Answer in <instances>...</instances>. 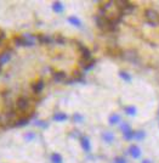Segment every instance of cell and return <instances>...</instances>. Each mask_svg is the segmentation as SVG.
I'll return each mask as SVG.
<instances>
[{
	"instance_id": "1",
	"label": "cell",
	"mask_w": 159,
	"mask_h": 163,
	"mask_svg": "<svg viewBox=\"0 0 159 163\" xmlns=\"http://www.w3.org/2000/svg\"><path fill=\"white\" fill-rule=\"evenodd\" d=\"M96 22H97L99 28L103 32H117L118 31V24H117L112 18L107 16H97L96 17Z\"/></svg>"
},
{
	"instance_id": "2",
	"label": "cell",
	"mask_w": 159,
	"mask_h": 163,
	"mask_svg": "<svg viewBox=\"0 0 159 163\" xmlns=\"http://www.w3.org/2000/svg\"><path fill=\"white\" fill-rule=\"evenodd\" d=\"M115 4H117V8H118L120 16L129 15V13H131L136 9V6L133 3H129V1H115Z\"/></svg>"
},
{
	"instance_id": "3",
	"label": "cell",
	"mask_w": 159,
	"mask_h": 163,
	"mask_svg": "<svg viewBox=\"0 0 159 163\" xmlns=\"http://www.w3.org/2000/svg\"><path fill=\"white\" fill-rule=\"evenodd\" d=\"M31 106V101L28 98H26V96H21L17 99L16 101V107H17V110L18 111H27L29 108Z\"/></svg>"
},
{
	"instance_id": "4",
	"label": "cell",
	"mask_w": 159,
	"mask_h": 163,
	"mask_svg": "<svg viewBox=\"0 0 159 163\" xmlns=\"http://www.w3.org/2000/svg\"><path fill=\"white\" fill-rule=\"evenodd\" d=\"M33 37L31 36H22V37H16L15 39V43L19 46H32L33 45Z\"/></svg>"
},
{
	"instance_id": "5",
	"label": "cell",
	"mask_w": 159,
	"mask_h": 163,
	"mask_svg": "<svg viewBox=\"0 0 159 163\" xmlns=\"http://www.w3.org/2000/svg\"><path fill=\"white\" fill-rule=\"evenodd\" d=\"M144 18L148 21V23H156L159 20V13L153 9L144 10Z\"/></svg>"
},
{
	"instance_id": "6",
	"label": "cell",
	"mask_w": 159,
	"mask_h": 163,
	"mask_svg": "<svg viewBox=\"0 0 159 163\" xmlns=\"http://www.w3.org/2000/svg\"><path fill=\"white\" fill-rule=\"evenodd\" d=\"M122 129H123V134H124V138H125L126 140H131L135 138V132L129 127V124L124 123L122 125Z\"/></svg>"
},
{
	"instance_id": "7",
	"label": "cell",
	"mask_w": 159,
	"mask_h": 163,
	"mask_svg": "<svg viewBox=\"0 0 159 163\" xmlns=\"http://www.w3.org/2000/svg\"><path fill=\"white\" fill-rule=\"evenodd\" d=\"M44 89V82L43 80H38L35 83L32 84V90L34 94H40Z\"/></svg>"
},
{
	"instance_id": "8",
	"label": "cell",
	"mask_w": 159,
	"mask_h": 163,
	"mask_svg": "<svg viewBox=\"0 0 159 163\" xmlns=\"http://www.w3.org/2000/svg\"><path fill=\"white\" fill-rule=\"evenodd\" d=\"M28 123H29V117H21L13 122L12 125L13 127H23V125H27Z\"/></svg>"
},
{
	"instance_id": "9",
	"label": "cell",
	"mask_w": 159,
	"mask_h": 163,
	"mask_svg": "<svg viewBox=\"0 0 159 163\" xmlns=\"http://www.w3.org/2000/svg\"><path fill=\"white\" fill-rule=\"evenodd\" d=\"M66 78H67V76H66L65 72H55V73H52V79L55 82H57V83L63 82Z\"/></svg>"
},
{
	"instance_id": "10",
	"label": "cell",
	"mask_w": 159,
	"mask_h": 163,
	"mask_svg": "<svg viewBox=\"0 0 159 163\" xmlns=\"http://www.w3.org/2000/svg\"><path fill=\"white\" fill-rule=\"evenodd\" d=\"M38 40L40 44H51L52 42H55L53 38L49 37V36H45V34H40L38 36Z\"/></svg>"
},
{
	"instance_id": "11",
	"label": "cell",
	"mask_w": 159,
	"mask_h": 163,
	"mask_svg": "<svg viewBox=\"0 0 159 163\" xmlns=\"http://www.w3.org/2000/svg\"><path fill=\"white\" fill-rule=\"evenodd\" d=\"M80 144H81L83 148H84V151L90 152V150H91V145H90V141H89V139L86 137H83L80 139Z\"/></svg>"
},
{
	"instance_id": "12",
	"label": "cell",
	"mask_w": 159,
	"mask_h": 163,
	"mask_svg": "<svg viewBox=\"0 0 159 163\" xmlns=\"http://www.w3.org/2000/svg\"><path fill=\"white\" fill-rule=\"evenodd\" d=\"M130 155L133 156L134 158H139L140 156H141V151H140V148L137 147V146H131L130 147Z\"/></svg>"
},
{
	"instance_id": "13",
	"label": "cell",
	"mask_w": 159,
	"mask_h": 163,
	"mask_svg": "<svg viewBox=\"0 0 159 163\" xmlns=\"http://www.w3.org/2000/svg\"><path fill=\"white\" fill-rule=\"evenodd\" d=\"M125 59L133 61V62H137V61H139V56H137V54L133 52V51H128L125 54Z\"/></svg>"
},
{
	"instance_id": "14",
	"label": "cell",
	"mask_w": 159,
	"mask_h": 163,
	"mask_svg": "<svg viewBox=\"0 0 159 163\" xmlns=\"http://www.w3.org/2000/svg\"><path fill=\"white\" fill-rule=\"evenodd\" d=\"M66 119H67V114L63 112H57L53 114V121H56V122H63Z\"/></svg>"
},
{
	"instance_id": "15",
	"label": "cell",
	"mask_w": 159,
	"mask_h": 163,
	"mask_svg": "<svg viewBox=\"0 0 159 163\" xmlns=\"http://www.w3.org/2000/svg\"><path fill=\"white\" fill-rule=\"evenodd\" d=\"M11 59V54L10 52H3L1 55H0V65H4V63H6L8 61Z\"/></svg>"
},
{
	"instance_id": "16",
	"label": "cell",
	"mask_w": 159,
	"mask_h": 163,
	"mask_svg": "<svg viewBox=\"0 0 159 163\" xmlns=\"http://www.w3.org/2000/svg\"><path fill=\"white\" fill-rule=\"evenodd\" d=\"M52 9H53L55 12H57V13H60V12H62V11L65 10L63 5H62L60 1H55V3L52 4Z\"/></svg>"
},
{
	"instance_id": "17",
	"label": "cell",
	"mask_w": 159,
	"mask_h": 163,
	"mask_svg": "<svg viewBox=\"0 0 159 163\" xmlns=\"http://www.w3.org/2000/svg\"><path fill=\"white\" fill-rule=\"evenodd\" d=\"M102 138H103V140H105L106 142L110 144V142H112V141L114 140V135H113L112 133H109V132H106V133H103Z\"/></svg>"
},
{
	"instance_id": "18",
	"label": "cell",
	"mask_w": 159,
	"mask_h": 163,
	"mask_svg": "<svg viewBox=\"0 0 159 163\" xmlns=\"http://www.w3.org/2000/svg\"><path fill=\"white\" fill-rule=\"evenodd\" d=\"M68 22L72 23V24L75 26V27H80V26H81L80 20H79L78 17H75V16H69V17H68Z\"/></svg>"
},
{
	"instance_id": "19",
	"label": "cell",
	"mask_w": 159,
	"mask_h": 163,
	"mask_svg": "<svg viewBox=\"0 0 159 163\" xmlns=\"http://www.w3.org/2000/svg\"><path fill=\"white\" fill-rule=\"evenodd\" d=\"M95 63H96V60H94V59H91L89 61V62H86L84 66H83V68H84L85 71H89V70H91L92 67L95 66Z\"/></svg>"
},
{
	"instance_id": "20",
	"label": "cell",
	"mask_w": 159,
	"mask_h": 163,
	"mask_svg": "<svg viewBox=\"0 0 159 163\" xmlns=\"http://www.w3.org/2000/svg\"><path fill=\"white\" fill-rule=\"evenodd\" d=\"M119 121H120V116H119V114H117V113L112 114V116L109 117V123L110 124H117Z\"/></svg>"
},
{
	"instance_id": "21",
	"label": "cell",
	"mask_w": 159,
	"mask_h": 163,
	"mask_svg": "<svg viewBox=\"0 0 159 163\" xmlns=\"http://www.w3.org/2000/svg\"><path fill=\"white\" fill-rule=\"evenodd\" d=\"M51 161H52V163H62V157H61V155H58V153H52V156H51Z\"/></svg>"
},
{
	"instance_id": "22",
	"label": "cell",
	"mask_w": 159,
	"mask_h": 163,
	"mask_svg": "<svg viewBox=\"0 0 159 163\" xmlns=\"http://www.w3.org/2000/svg\"><path fill=\"white\" fill-rule=\"evenodd\" d=\"M125 112L129 114V116H135L136 114V108L134 106H128V107H125Z\"/></svg>"
},
{
	"instance_id": "23",
	"label": "cell",
	"mask_w": 159,
	"mask_h": 163,
	"mask_svg": "<svg viewBox=\"0 0 159 163\" xmlns=\"http://www.w3.org/2000/svg\"><path fill=\"white\" fill-rule=\"evenodd\" d=\"M119 76H120L124 80H125V82H128V83H130V82H131V76H130V74H128L126 72H120Z\"/></svg>"
},
{
	"instance_id": "24",
	"label": "cell",
	"mask_w": 159,
	"mask_h": 163,
	"mask_svg": "<svg viewBox=\"0 0 159 163\" xmlns=\"http://www.w3.org/2000/svg\"><path fill=\"white\" fill-rule=\"evenodd\" d=\"M53 40H55L56 43H58V44H63V43L66 42V39L62 37V36H56V37L53 38Z\"/></svg>"
},
{
	"instance_id": "25",
	"label": "cell",
	"mask_w": 159,
	"mask_h": 163,
	"mask_svg": "<svg viewBox=\"0 0 159 163\" xmlns=\"http://www.w3.org/2000/svg\"><path fill=\"white\" fill-rule=\"evenodd\" d=\"M135 138H136L137 140L143 139V138H144V133H143V132H136V133H135Z\"/></svg>"
},
{
	"instance_id": "26",
	"label": "cell",
	"mask_w": 159,
	"mask_h": 163,
	"mask_svg": "<svg viewBox=\"0 0 159 163\" xmlns=\"http://www.w3.org/2000/svg\"><path fill=\"white\" fill-rule=\"evenodd\" d=\"M73 119L79 123V122H83V116H81V114H79V113H75L73 116Z\"/></svg>"
},
{
	"instance_id": "27",
	"label": "cell",
	"mask_w": 159,
	"mask_h": 163,
	"mask_svg": "<svg viewBox=\"0 0 159 163\" xmlns=\"http://www.w3.org/2000/svg\"><path fill=\"white\" fill-rule=\"evenodd\" d=\"M26 140L27 141H31L32 139H34V138H35V134H34V133H28V134H26Z\"/></svg>"
},
{
	"instance_id": "28",
	"label": "cell",
	"mask_w": 159,
	"mask_h": 163,
	"mask_svg": "<svg viewBox=\"0 0 159 163\" xmlns=\"http://www.w3.org/2000/svg\"><path fill=\"white\" fill-rule=\"evenodd\" d=\"M114 163H126V161L124 160L123 157H117V158L114 160Z\"/></svg>"
},
{
	"instance_id": "29",
	"label": "cell",
	"mask_w": 159,
	"mask_h": 163,
	"mask_svg": "<svg viewBox=\"0 0 159 163\" xmlns=\"http://www.w3.org/2000/svg\"><path fill=\"white\" fill-rule=\"evenodd\" d=\"M37 124H38V125H40V127H44V128H46V127H47V124H46V123H43V122H38Z\"/></svg>"
},
{
	"instance_id": "30",
	"label": "cell",
	"mask_w": 159,
	"mask_h": 163,
	"mask_svg": "<svg viewBox=\"0 0 159 163\" xmlns=\"http://www.w3.org/2000/svg\"><path fill=\"white\" fill-rule=\"evenodd\" d=\"M142 163H152V162H151V161H148V160H143V161H142Z\"/></svg>"
},
{
	"instance_id": "31",
	"label": "cell",
	"mask_w": 159,
	"mask_h": 163,
	"mask_svg": "<svg viewBox=\"0 0 159 163\" xmlns=\"http://www.w3.org/2000/svg\"><path fill=\"white\" fill-rule=\"evenodd\" d=\"M0 71H1V65H0Z\"/></svg>"
},
{
	"instance_id": "32",
	"label": "cell",
	"mask_w": 159,
	"mask_h": 163,
	"mask_svg": "<svg viewBox=\"0 0 159 163\" xmlns=\"http://www.w3.org/2000/svg\"><path fill=\"white\" fill-rule=\"evenodd\" d=\"M0 44H1V39H0Z\"/></svg>"
},
{
	"instance_id": "33",
	"label": "cell",
	"mask_w": 159,
	"mask_h": 163,
	"mask_svg": "<svg viewBox=\"0 0 159 163\" xmlns=\"http://www.w3.org/2000/svg\"><path fill=\"white\" fill-rule=\"evenodd\" d=\"M158 22H159V20H158Z\"/></svg>"
}]
</instances>
